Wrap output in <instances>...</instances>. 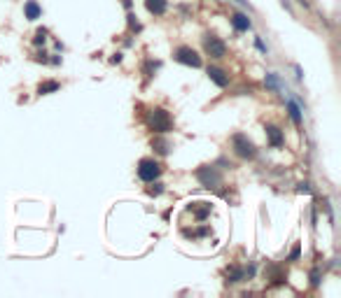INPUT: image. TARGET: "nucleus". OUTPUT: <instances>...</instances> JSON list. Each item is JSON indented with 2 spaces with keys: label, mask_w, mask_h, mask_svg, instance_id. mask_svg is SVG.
<instances>
[{
  "label": "nucleus",
  "mask_w": 341,
  "mask_h": 298,
  "mask_svg": "<svg viewBox=\"0 0 341 298\" xmlns=\"http://www.w3.org/2000/svg\"><path fill=\"white\" fill-rule=\"evenodd\" d=\"M299 5H304V7H308V0H299Z\"/></svg>",
  "instance_id": "24"
},
{
  "label": "nucleus",
  "mask_w": 341,
  "mask_h": 298,
  "mask_svg": "<svg viewBox=\"0 0 341 298\" xmlns=\"http://www.w3.org/2000/svg\"><path fill=\"white\" fill-rule=\"evenodd\" d=\"M161 191H164V189H161V184H154V189H150V194H152V196H159Z\"/></svg>",
  "instance_id": "21"
},
{
  "label": "nucleus",
  "mask_w": 341,
  "mask_h": 298,
  "mask_svg": "<svg viewBox=\"0 0 341 298\" xmlns=\"http://www.w3.org/2000/svg\"><path fill=\"white\" fill-rule=\"evenodd\" d=\"M152 147L157 149V152H159L161 156H166V154L170 152V144L166 142V140H161V138H157V140H152Z\"/></svg>",
  "instance_id": "15"
},
{
  "label": "nucleus",
  "mask_w": 341,
  "mask_h": 298,
  "mask_svg": "<svg viewBox=\"0 0 341 298\" xmlns=\"http://www.w3.org/2000/svg\"><path fill=\"white\" fill-rule=\"evenodd\" d=\"M232 144H234V152L241 156V158H255L257 156V149H255V144L248 140L243 133H236V136L232 138Z\"/></svg>",
  "instance_id": "3"
},
{
  "label": "nucleus",
  "mask_w": 341,
  "mask_h": 298,
  "mask_svg": "<svg viewBox=\"0 0 341 298\" xmlns=\"http://www.w3.org/2000/svg\"><path fill=\"white\" fill-rule=\"evenodd\" d=\"M297 256H299V247H294V250H292V254H290V261H294Z\"/></svg>",
  "instance_id": "23"
},
{
  "label": "nucleus",
  "mask_w": 341,
  "mask_h": 298,
  "mask_svg": "<svg viewBox=\"0 0 341 298\" xmlns=\"http://www.w3.org/2000/svg\"><path fill=\"white\" fill-rule=\"evenodd\" d=\"M145 7H147L150 14L161 16V14H166V10H168V0H145Z\"/></svg>",
  "instance_id": "8"
},
{
  "label": "nucleus",
  "mask_w": 341,
  "mask_h": 298,
  "mask_svg": "<svg viewBox=\"0 0 341 298\" xmlns=\"http://www.w3.org/2000/svg\"><path fill=\"white\" fill-rule=\"evenodd\" d=\"M45 40H47V28H40V30L35 33V40L33 42L40 47V44H45Z\"/></svg>",
  "instance_id": "16"
},
{
  "label": "nucleus",
  "mask_w": 341,
  "mask_h": 298,
  "mask_svg": "<svg viewBox=\"0 0 341 298\" xmlns=\"http://www.w3.org/2000/svg\"><path fill=\"white\" fill-rule=\"evenodd\" d=\"M287 112H290V119H292V122L297 124V126H301L304 116H301V105H299V102L290 100V102H287Z\"/></svg>",
  "instance_id": "12"
},
{
  "label": "nucleus",
  "mask_w": 341,
  "mask_h": 298,
  "mask_svg": "<svg viewBox=\"0 0 341 298\" xmlns=\"http://www.w3.org/2000/svg\"><path fill=\"white\" fill-rule=\"evenodd\" d=\"M266 138H269L271 147H283V133L278 126H266Z\"/></svg>",
  "instance_id": "10"
},
{
  "label": "nucleus",
  "mask_w": 341,
  "mask_h": 298,
  "mask_svg": "<svg viewBox=\"0 0 341 298\" xmlns=\"http://www.w3.org/2000/svg\"><path fill=\"white\" fill-rule=\"evenodd\" d=\"M201 205H204V208H197V203L190 205V212H194V217H197L199 222H204V219L211 214V205L208 203H201Z\"/></svg>",
  "instance_id": "13"
},
{
  "label": "nucleus",
  "mask_w": 341,
  "mask_h": 298,
  "mask_svg": "<svg viewBox=\"0 0 341 298\" xmlns=\"http://www.w3.org/2000/svg\"><path fill=\"white\" fill-rule=\"evenodd\" d=\"M204 49L211 58H225L227 56V44L215 35H206L204 38Z\"/></svg>",
  "instance_id": "6"
},
{
  "label": "nucleus",
  "mask_w": 341,
  "mask_h": 298,
  "mask_svg": "<svg viewBox=\"0 0 341 298\" xmlns=\"http://www.w3.org/2000/svg\"><path fill=\"white\" fill-rule=\"evenodd\" d=\"M232 26L239 30V33H246V30H250L253 28V21L248 19V14H234L232 16Z\"/></svg>",
  "instance_id": "9"
},
{
  "label": "nucleus",
  "mask_w": 341,
  "mask_h": 298,
  "mask_svg": "<svg viewBox=\"0 0 341 298\" xmlns=\"http://www.w3.org/2000/svg\"><path fill=\"white\" fill-rule=\"evenodd\" d=\"M255 44H257V49L262 52V54H266V47L262 44V40H259V38H255Z\"/></svg>",
  "instance_id": "22"
},
{
  "label": "nucleus",
  "mask_w": 341,
  "mask_h": 298,
  "mask_svg": "<svg viewBox=\"0 0 341 298\" xmlns=\"http://www.w3.org/2000/svg\"><path fill=\"white\" fill-rule=\"evenodd\" d=\"M297 194H311L308 184H299V186H297Z\"/></svg>",
  "instance_id": "20"
},
{
  "label": "nucleus",
  "mask_w": 341,
  "mask_h": 298,
  "mask_svg": "<svg viewBox=\"0 0 341 298\" xmlns=\"http://www.w3.org/2000/svg\"><path fill=\"white\" fill-rule=\"evenodd\" d=\"M194 175H197L199 184H201L204 189H215V186L220 184V180H222V177H220V172L213 168V166H204V168H199Z\"/></svg>",
  "instance_id": "4"
},
{
  "label": "nucleus",
  "mask_w": 341,
  "mask_h": 298,
  "mask_svg": "<svg viewBox=\"0 0 341 298\" xmlns=\"http://www.w3.org/2000/svg\"><path fill=\"white\" fill-rule=\"evenodd\" d=\"M147 126H150L152 133H168L173 128V122H170V114L166 110H152L150 119H147Z\"/></svg>",
  "instance_id": "2"
},
{
  "label": "nucleus",
  "mask_w": 341,
  "mask_h": 298,
  "mask_svg": "<svg viewBox=\"0 0 341 298\" xmlns=\"http://www.w3.org/2000/svg\"><path fill=\"white\" fill-rule=\"evenodd\" d=\"M129 24H131V28H133V30H140V24L136 21V16H133V14H129Z\"/></svg>",
  "instance_id": "19"
},
{
  "label": "nucleus",
  "mask_w": 341,
  "mask_h": 298,
  "mask_svg": "<svg viewBox=\"0 0 341 298\" xmlns=\"http://www.w3.org/2000/svg\"><path fill=\"white\" fill-rule=\"evenodd\" d=\"M24 14H26V19L35 21V19H40L42 16V10H40V5H38L35 0H28L26 5H24Z\"/></svg>",
  "instance_id": "11"
},
{
  "label": "nucleus",
  "mask_w": 341,
  "mask_h": 298,
  "mask_svg": "<svg viewBox=\"0 0 341 298\" xmlns=\"http://www.w3.org/2000/svg\"><path fill=\"white\" fill-rule=\"evenodd\" d=\"M161 170H164L161 168V163L154 161V158H143V161L138 163V177L147 184L159 180V177H161Z\"/></svg>",
  "instance_id": "1"
},
{
  "label": "nucleus",
  "mask_w": 341,
  "mask_h": 298,
  "mask_svg": "<svg viewBox=\"0 0 341 298\" xmlns=\"http://www.w3.org/2000/svg\"><path fill=\"white\" fill-rule=\"evenodd\" d=\"M206 74H208V80H211L215 86H220V88H225L227 84H229V74H227L225 70L215 68V66H211V68L206 70Z\"/></svg>",
  "instance_id": "7"
},
{
  "label": "nucleus",
  "mask_w": 341,
  "mask_h": 298,
  "mask_svg": "<svg viewBox=\"0 0 341 298\" xmlns=\"http://www.w3.org/2000/svg\"><path fill=\"white\" fill-rule=\"evenodd\" d=\"M227 275H232V280H229V282H241V278H243V272H241L239 268H232V270H227Z\"/></svg>",
  "instance_id": "17"
},
{
  "label": "nucleus",
  "mask_w": 341,
  "mask_h": 298,
  "mask_svg": "<svg viewBox=\"0 0 341 298\" xmlns=\"http://www.w3.org/2000/svg\"><path fill=\"white\" fill-rule=\"evenodd\" d=\"M173 58L178 63H183V66H190V68H201V56L192 47H178L173 52Z\"/></svg>",
  "instance_id": "5"
},
{
  "label": "nucleus",
  "mask_w": 341,
  "mask_h": 298,
  "mask_svg": "<svg viewBox=\"0 0 341 298\" xmlns=\"http://www.w3.org/2000/svg\"><path fill=\"white\" fill-rule=\"evenodd\" d=\"M54 91H59V82H45V84H40V86H38V94H40V96L54 94Z\"/></svg>",
  "instance_id": "14"
},
{
  "label": "nucleus",
  "mask_w": 341,
  "mask_h": 298,
  "mask_svg": "<svg viewBox=\"0 0 341 298\" xmlns=\"http://www.w3.org/2000/svg\"><path fill=\"white\" fill-rule=\"evenodd\" d=\"M266 84H269V86H271V88H278V80H276V77H273L271 72L266 74Z\"/></svg>",
  "instance_id": "18"
}]
</instances>
